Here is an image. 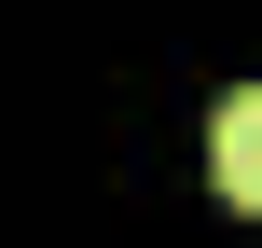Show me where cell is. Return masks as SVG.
I'll list each match as a JSON object with an SVG mask.
<instances>
[{"label":"cell","instance_id":"obj_1","mask_svg":"<svg viewBox=\"0 0 262 248\" xmlns=\"http://www.w3.org/2000/svg\"><path fill=\"white\" fill-rule=\"evenodd\" d=\"M207 166H221V193H235V207H262V83H235V97H221Z\"/></svg>","mask_w":262,"mask_h":248}]
</instances>
